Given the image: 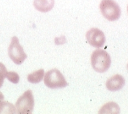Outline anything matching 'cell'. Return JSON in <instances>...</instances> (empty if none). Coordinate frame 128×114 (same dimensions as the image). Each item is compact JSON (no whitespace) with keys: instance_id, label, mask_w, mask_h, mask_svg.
<instances>
[{"instance_id":"obj_3","label":"cell","mask_w":128,"mask_h":114,"mask_svg":"<svg viewBox=\"0 0 128 114\" xmlns=\"http://www.w3.org/2000/svg\"><path fill=\"white\" fill-rule=\"evenodd\" d=\"M44 83L50 89L62 88L68 86L64 76L57 69H52L46 73L44 77Z\"/></svg>"},{"instance_id":"obj_6","label":"cell","mask_w":128,"mask_h":114,"mask_svg":"<svg viewBox=\"0 0 128 114\" xmlns=\"http://www.w3.org/2000/svg\"><path fill=\"white\" fill-rule=\"evenodd\" d=\"M86 39L89 45L96 48L102 47L106 42L104 33L97 28L89 29L86 33Z\"/></svg>"},{"instance_id":"obj_1","label":"cell","mask_w":128,"mask_h":114,"mask_svg":"<svg viewBox=\"0 0 128 114\" xmlns=\"http://www.w3.org/2000/svg\"><path fill=\"white\" fill-rule=\"evenodd\" d=\"M91 65L98 73H104L110 67L111 59L109 53L102 49L94 51L91 55Z\"/></svg>"},{"instance_id":"obj_15","label":"cell","mask_w":128,"mask_h":114,"mask_svg":"<svg viewBox=\"0 0 128 114\" xmlns=\"http://www.w3.org/2000/svg\"><path fill=\"white\" fill-rule=\"evenodd\" d=\"M127 68H128V65H127Z\"/></svg>"},{"instance_id":"obj_9","label":"cell","mask_w":128,"mask_h":114,"mask_svg":"<svg viewBox=\"0 0 128 114\" xmlns=\"http://www.w3.org/2000/svg\"><path fill=\"white\" fill-rule=\"evenodd\" d=\"M98 113H119L120 107L114 102H110L102 106Z\"/></svg>"},{"instance_id":"obj_2","label":"cell","mask_w":128,"mask_h":114,"mask_svg":"<svg viewBox=\"0 0 128 114\" xmlns=\"http://www.w3.org/2000/svg\"><path fill=\"white\" fill-rule=\"evenodd\" d=\"M100 9L104 17L111 22L118 20L121 15L120 6L114 0H102Z\"/></svg>"},{"instance_id":"obj_4","label":"cell","mask_w":128,"mask_h":114,"mask_svg":"<svg viewBox=\"0 0 128 114\" xmlns=\"http://www.w3.org/2000/svg\"><path fill=\"white\" fill-rule=\"evenodd\" d=\"M34 106V98L31 90H27L16 103V113L20 114L31 113Z\"/></svg>"},{"instance_id":"obj_11","label":"cell","mask_w":128,"mask_h":114,"mask_svg":"<svg viewBox=\"0 0 128 114\" xmlns=\"http://www.w3.org/2000/svg\"><path fill=\"white\" fill-rule=\"evenodd\" d=\"M16 108L12 103L7 101L0 102V113H16Z\"/></svg>"},{"instance_id":"obj_7","label":"cell","mask_w":128,"mask_h":114,"mask_svg":"<svg viewBox=\"0 0 128 114\" xmlns=\"http://www.w3.org/2000/svg\"><path fill=\"white\" fill-rule=\"evenodd\" d=\"M125 85V79L120 75H115L107 80L106 88L111 91H116L122 89Z\"/></svg>"},{"instance_id":"obj_8","label":"cell","mask_w":128,"mask_h":114,"mask_svg":"<svg viewBox=\"0 0 128 114\" xmlns=\"http://www.w3.org/2000/svg\"><path fill=\"white\" fill-rule=\"evenodd\" d=\"M33 4L37 11L42 13H47L54 7V0H34Z\"/></svg>"},{"instance_id":"obj_5","label":"cell","mask_w":128,"mask_h":114,"mask_svg":"<svg viewBox=\"0 0 128 114\" xmlns=\"http://www.w3.org/2000/svg\"><path fill=\"white\" fill-rule=\"evenodd\" d=\"M8 54L14 63L20 65L27 58V56L24 52V48L20 44L19 39L16 36H13L8 49Z\"/></svg>"},{"instance_id":"obj_12","label":"cell","mask_w":128,"mask_h":114,"mask_svg":"<svg viewBox=\"0 0 128 114\" xmlns=\"http://www.w3.org/2000/svg\"><path fill=\"white\" fill-rule=\"evenodd\" d=\"M6 78L11 82L14 84H18L20 81V76L16 72L13 71H7V73L6 75Z\"/></svg>"},{"instance_id":"obj_10","label":"cell","mask_w":128,"mask_h":114,"mask_svg":"<svg viewBox=\"0 0 128 114\" xmlns=\"http://www.w3.org/2000/svg\"><path fill=\"white\" fill-rule=\"evenodd\" d=\"M44 70L43 69H39L33 72L27 76V80L32 84H38L44 78Z\"/></svg>"},{"instance_id":"obj_14","label":"cell","mask_w":128,"mask_h":114,"mask_svg":"<svg viewBox=\"0 0 128 114\" xmlns=\"http://www.w3.org/2000/svg\"><path fill=\"white\" fill-rule=\"evenodd\" d=\"M3 100H4V95H3V93L0 91V102L3 101Z\"/></svg>"},{"instance_id":"obj_16","label":"cell","mask_w":128,"mask_h":114,"mask_svg":"<svg viewBox=\"0 0 128 114\" xmlns=\"http://www.w3.org/2000/svg\"></svg>"},{"instance_id":"obj_13","label":"cell","mask_w":128,"mask_h":114,"mask_svg":"<svg viewBox=\"0 0 128 114\" xmlns=\"http://www.w3.org/2000/svg\"><path fill=\"white\" fill-rule=\"evenodd\" d=\"M6 73H7V70L6 67L4 64L0 62V88L3 86Z\"/></svg>"}]
</instances>
